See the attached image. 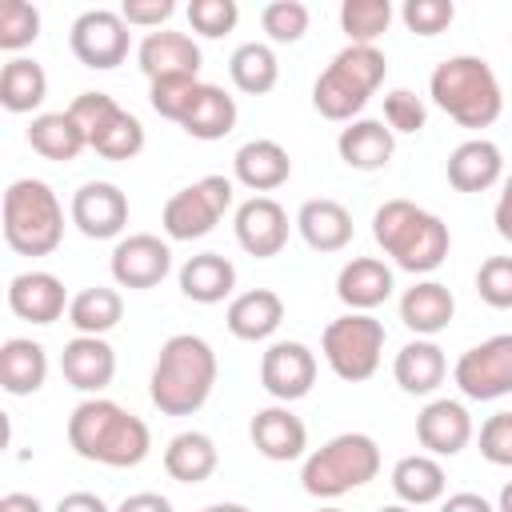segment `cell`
I'll use <instances>...</instances> for the list:
<instances>
[{
	"instance_id": "cell-1",
	"label": "cell",
	"mask_w": 512,
	"mask_h": 512,
	"mask_svg": "<svg viewBox=\"0 0 512 512\" xmlns=\"http://www.w3.org/2000/svg\"><path fill=\"white\" fill-rule=\"evenodd\" d=\"M216 352L204 336L192 332H176L164 340L156 364H152V380H148V396L164 416H192L208 404L212 388H216Z\"/></svg>"
},
{
	"instance_id": "cell-2",
	"label": "cell",
	"mask_w": 512,
	"mask_h": 512,
	"mask_svg": "<svg viewBox=\"0 0 512 512\" xmlns=\"http://www.w3.org/2000/svg\"><path fill=\"white\" fill-rule=\"evenodd\" d=\"M68 444L76 456L92 460V464H108V468H136L148 448H152V432L140 416H132L128 408H120L116 400H84L72 408L68 416Z\"/></svg>"
},
{
	"instance_id": "cell-3",
	"label": "cell",
	"mask_w": 512,
	"mask_h": 512,
	"mask_svg": "<svg viewBox=\"0 0 512 512\" xmlns=\"http://www.w3.org/2000/svg\"><path fill=\"white\" fill-rule=\"evenodd\" d=\"M372 236L384 248V256H392L396 268L412 276L436 272L452 248L448 224L412 200H384L372 216Z\"/></svg>"
},
{
	"instance_id": "cell-4",
	"label": "cell",
	"mask_w": 512,
	"mask_h": 512,
	"mask_svg": "<svg viewBox=\"0 0 512 512\" xmlns=\"http://www.w3.org/2000/svg\"><path fill=\"white\" fill-rule=\"evenodd\" d=\"M428 96L460 128H488L504 112L500 80L480 56H448L444 64H436L428 80Z\"/></svg>"
},
{
	"instance_id": "cell-5",
	"label": "cell",
	"mask_w": 512,
	"mask_h": 512,
	"mask_svg": "<svg viewBox=\"0 0 512 512\" xmlns=\"http://www.w3.org/2000/svg\"><path fill=\"white\" fill-rule=\"evenodd\" d=\"M388 60L376 44H348L332 56V64L312 84V104L324 120H348L372 100V92L384 84Z\"/></svg>"
},
{
	"instance_id": "cell-6",
	"label": "cell",
	"mask_w": 512,
	"mask_h": 512,
	"mask_svg": "<svg viewBox=\"0 0 512 512\" xmlns=\"http://www.w3.org/2000/svg\"><path fill=\"white\" fill-rule=\"evenodd\" d=\"M4 240L20 256H48L64 240V208L44 180H12L4 192Z\"/></svg>"
},
{
	"instance_id": "cell-7",
	"label": "cell",
	"mask_w": 512,
	"mask_h": 512,
	"mask_svg": "<svg viewBox=\"0 0 512 512\" xmlns=\"http://www.w3.org/2000/svg\"><path fill=\"white\" fill-rule=\"evenodd\" d=\"M380 472V448L368 432H340L328 444H320L304 460V492L320 500H336L352 488H364Z\"/></svg>"
},
{
	"instance_id": "cell-8",
	"label": "cell",
	"mask_w": 512,
	"mask_h": 512,
	"mask_svg": "<svg viewBox=\"0 0 512 512\" xmlns=\"http://www.w3.org/2000/svg\"><path fill=\"white\" fill-rule=\"evenodd\" d=\"M320 352L328 360V368L348 380L360 384L380 368V352H384V324L368 312H348L340 320H332L320 336Z\"/></svg>"
},
{
	"instance_id": "cell-9",
	"label": "cell",
	"mask_w": 512,
	"mask_h": 512,
	"mask_svg": "<svg viewBox=\"0 0 512 512\" xmlns=\"http://www.w3.org/2000/svg\"><path fill=\"white\" fill-rule=\"evenodd\" d=\"M228 208H232V180L228 176H204V180L168 196L160 224L172 240H200L220 224V216Z\"/></svg>"
},
{
	"instance_id": "cell-10",
	"label": "cell",
	"mask_w": 512,
	"mask_h": 512,
	"mask_svg": "<svg viewBox=\"0 0 512 512\" xmlns=\"http://www.w3.org/2000/svg\"><path fill=\"white\" fill-rule=\"evenodd\" d=\"M456 388L468 400H500L512 392V332L488 336L468 348L452 368Z\"/></svg>"
},
{
	"instance_id": "cell-11",
	"label": "cell",
	"mask_w": 512,
	"mask_h": 512,
	"mask_svg": "<svg viewBox=\"0 0 512 512\" xmlns=\"http://www.w3.org/2000/svg\"><path fill=\"white\" fill-rule=\"evenodd\" d=\"M68 44H72V56L84 64V68H96V72H108L116 64L128 60V48H132V32L124 24L120 12L112 8H92L84 16H76L72 32H68Z\"/></svg>"
},
{
	"instance_id": "cell-12",
	"label": "cell",
	"mask_w": 512,
	"mask_h": 512,
	"mask_svg": "<svg viewBox=\"0 0 512 512\" xmlns=\"http://www.w3.org/2000/svg\"><path fill=\"white\" fill-rule=\"evenodd\" d=\"M260 384L268 396L292 404L300 396L312 392L316 384V356L308 344L300 340H276L264 356H260Z\"/></svg>"
},
{
	"instance_id": "cell-13",
	"label": "cell",
	"mask_w": 512,
	"mask_h": 512,
	"mask_svg": "<svg viewBox=\"0 0 512 512\" xmlns=\"http://www.w3.org/2000/svg\"><path fill=\"white\" fill-rule=\"evenodd\" d=\"M72 224L88 240H112L128 224V196L108 180H88L72 196Z\"/></svg>"
},
{
	"instance_id": "cell-14",
	"label": "cell",
	"mask_w": 512,
	"mask_h": 512,
	"mask_svg": "<svg viewBox=\"0 0 512 512\" xmlns=\"http://www.w3.org/2000/svg\"><path fill=\"white\" fill-rule=\"evenodd\" d=\"M172 268V252L152 232H132L112 248V280L120 288H156Z\"/></svg>"
},
{
	"instance_id": "cell-15",
	"label": "cell",
	"mask_w": 512,
	"mask_h": 512,
	"mask_svg": "<svg viewBox=\"0 0 512 512\" xmlns=\"http://www.w3.org/2000/svg\"><path fill=\"white\" fill-rule=\"evenodd\" d=\"M236 240L248 256L268 260L288 244V212L272 196H252L236 208Z\"/></svg>"
},
{
	"instance_id": "cell-16",
	"label": "cell",
	"mask_w": 512,
	"mask_h": 512,
	"mask_svg": "<svg viewBox=\"0 0 512 512\" xmlns=\"http://www.w3.org/2000/svg\"><path fill=\"white\" fill-rule=\"evenodd\" d=\"M64 280L52 272H20L8 284V308L28 324H56L68 312Z\"/></svg>"
},
{
	"instance_id": "cell-17",
	"label": "cell",
	"mask_w": 512,
	"mask_h": 512,
	"mask_svg": "<svg viewBox=\"0 0 512 512\" xmlns=\"http://www.w3.org/2000/svg\"><path fill=\"white\" fill-rule=\"evenodd\" d=\"M60 372L76 392H104L116 376V352L104 336H72L60 352Z\"/></svg>"
},
{
	"instance_id": "cell-18",
	"label": "cell",
	"mask_w": 512,
	"mask_h": 512,
	"mask_svg": "<svg viewBox=\"0 0 512 512\" xmlns=\"http://www.w3.org/2000/svg\"><path fill=\"white\" fill-rule=\"evenodd\" d=\"M416 440L428 456H456L472 440V416L460 400H432L416 416Z\"/></svg>"
},
{
	"instance_id": "cell-19",
	"label": "cell",
	"mask_w": 512,
	"mask_h": 512,
	"mask_svg": "<svg viewBox=\"0 0 512 512\" xmlns=\"http://www.w3.org/2000/svg\"><path fill=\"white\" fill-rule=\"evenodd\" d=\"M248 432H252L256 452L268 456V460H276V464H288V460L304 456V448H308V428H304V420H300L296 412L280 408V404L260 408V412L252 416V428H248Z\"/></svg>"
},
{
	"instance_id": "cell-20",
	"label": "cell",
	"mask_w": 512,
	"mask_h": 512,
	"mask_svg": "<svg viewBox=\"0 0 512 512\" xmlns=\"http://www.w3.org/2000/svg\"><path fill=\"white\" fill-rule=\"evenodd\" d=\"M140 72L148 80H160V76H200V48L192 36L184 32H148L140 52Z\"/></svg>"
},
{
	"instance_id": "cell-21",
	"label": "cell",
	"mask_w": 512,
	"mask_h": 512,
	"mask_svg": "<svg viewBox=\"0 0 512 512\" xmlns=\"http://www.w3.org/2000/svg\"><path fill=\"white\" fill-rule=\"evenodd\" d=\"M336 152L348 168L356 172H376L392 160L396 152V132L384 120H352L348 128H340L336 136Z\"/></svg>"
},
{
	"instance_id": "cell-22",
	"label": "cell",
	"mask_w": 512,
	"mask_h": 512,
	"mask_svg": "<svg viewBox=\"0 0 512 512\" xmlns=\"http://www.w3.org/2000/svg\"><path fill=\"white\" fill-rule=\"evenodd\" d=\"M336 296L352 312H372L392 296V268L376 256H352L336 276Z\"/></svg>"
},
{
	"instance_id": "cell-23",
	"label": "cell",
	"mask_w": 512,
	"mask_h": 512,
	"mask_svg": "<svg viewBox=\"0 0 512 512\" xmlns=\"http://www.w3.org/2000/svg\"><path fill=\"white\" fill-rule=\"evenodd\" d=\"M296 228H300V236H304L308 248H316V252H340L352 240V212L340 200L316 196V200H304L300 204Z\"/></svg>"
},
{
	"instance_id": "cell-24",
	"label": "cell",
	"mask_w": 512,
	"mask_h": 512,
	"mask_svg": "<svg viewBox=\"0 0 512 512\" xmlns=\"http://www.w3.org/2000/svg\"><path fill=\"white\" fill-rule=\"evenodd\" d=\"M232 172H236V180L244 188L272 192V188H280L292 176V160H288L284 144H276V140H248V144L236 148Z\"/></svg>"
},
{
	"instance_id": "cell-25",
	"label": "cell",
	"mask_w": 512,
	"mask_h": 512,
	"mask_svg": "<svg viewBox=\"0 0 512 512\" xmlns=\"http://www.w3.org/2000/svg\"><path fill=\"white\" fill-rule=\"evenodd\" d=\"M280 320H284V300H280L272 288L240 292V296L228 304V316H224L228 332H232L236 340H248V344L268 340V336L280 328Z\"/></svg>"
},
{
	"instance_id": "cell-26",
	"label": "cell",
	"mask_w": 512,
	"mask_h": 512,
	"mask_svg": "<svg viewBox=\"0 0 512 512\" xmlns=\"http://www.w3.org/2000/svg\"><path fill=\"white\" fill-rule=\"evenodd\" d=\"M504 172V156L492 140H464L448 156V184L456 192H488Z\"/></svg>"
},
{
	"instance_id": "cell-27",
	"label": "cell",
	"mask_w": 512,
	"mask_h": 512,
	"mask_svg": "<svg viewBox=\"0 0 512 512\" xmlns=\"http://www.w3.org/2000/svg\"><path fill=\"white\" fill-rule=\"evenodd\" d=\"M452 316H456V300L440 280H420L400 296V320L424 340L444 332L452 324Z\"/></svg>"
},
{
	"instance_id": "cell-28",
	"label": "cell",
	"mask_w": 512,
	"mask_h": 512,
	"mask_svg": "<svg viewBox=\"0 0 512 512\" xmlns=\"http://www.w3.org/2000/svg\"><path fill=\"white\" fill-rule=\"evenodd\" d=\"M392 376H396V384H400L408 396H428V392H436V388L444 384V376H448L444 348L432 344V340H408V344L396 352Z\"/></svg>"
},
{
	"instance_id": "cell-29",
	"label": "cell",
	"mask_w": 512,
	"mask_h": 512,
	"mask_svg": "<svg viewBox=\"0 0 512 512\" xmlns=\"http://www.w3.org/2000/svg\"><path fill=\"white\" fill-rule=\"evenodd\" d=\"M48 380V356L36 340L28 336H12L0 344V384L12 396H32L40 392Z\"/></svg>"
},
{
	"instance_id": "cell-30",
	"label": "cell",
	"mask_w": 512,
	"mask_h": 512,
	"mask_svg": "<svg viewBox=\"0 0 512 512\" xmlns=\"http://www.w3.org/2000/svg\"><path fill=\"white\" fill-rule=\"evenodd\" d=\"M236 288V264L220 252H200L188 256L180 268V292L196 304H220Z\"/></svg>"
},
{
	"instance_id": "cell-31",
	"label": "cell",
	"mask_w": 512,
	"mask_h": 512,
	"mask_svg": "<svg viewBox=\"0 0 512 512\" xmlns=\"http://www.w3.org/2000/svg\"><path fill=\"white\" fill-rule=\"evenodd\" d=\"M448 480H444V468L436 456L428 452H416V456H404L396 460L392 468V492L400 496V504L408 508H420V504H436L444 496Z\"/></svg>"
},
{
	"instance_id": "cell-32",
	"label": "cell",
	"mask_w": 512,
	"mask_h": 512,
	"mask_svg": "<svg viewBox=\"0 0 512 512\" xmlns=\"http://www.w3.org/2000/svg\"><path fill=\"white\" fill-rule=\"evenodd\" d=\"M28 144H32V152H40L44 160L64 164V160H76V156L88 148V136H84V128H80L68 112H40V116H32V124H28Z\"/></svg>"
},
{
	"instance_id": "cell-33",
	"label": "cell",
	"mask_w": 512,
	"mask_h": 512,
	"mask_svg": "<svg viewBox=\"0 0 512 512\" xmlns=\"http://www.w3.org/2000/svg\"><path fill=\"white\" fill-rule=\"evenodd\" d=\"M236 116H240V112H236V100H232L224 88L200 84V92H196L188 116L180 120V128H184L192 140H224V136L236 128Z\"/></svg>"
},
{
	"instance_id": "cell-34",
	"label": "cell",
	"mask_w": 512,
	"mask_h": 512,
	"mask_svg": "<svg viewBox=\"0 0 512 512\" xmlns=\"http://www.w3.org/2000/svg\"><path fill=\"white\" fill-rule=\"evenodd\" d=\"M216 464H220V452H216L212 436H204V432H180L164 448V472L180 484L208 480L216 472Z\"/></svg>"
},
{
	"instance_id": "cell-35",
	"label": "cell",
	"mask_w": 512,
	"mask_h": 512,
	"mask_svg": "<svg viewBox=\"0 0 512 512\" xmlns=\"http://www.w3.org/2000/svg\"><path fill=\"white\" fill-rule=\"evenodd\" d=\"M120 316H124V300H120L116 288H104V284L76 292L72 304H68V324L80 336H104L120 324Z\"/></svg>"
},
{
	"instance_id": "cell-36",
	"label": "cell",
	"mask_w": 512,
	"mask_h": 512,
	"mask_svg": "<svg viewBox=\"0 0 512 512\" xmlns=\"http://www.w3.org/2000/svg\"><path fill=\"white\" fill-rule=\"evenodd\" d=\"M44 96H48V76L36 60L12 56L0 68V104L8 112H32V108L44 104Z\"/></svg>"
},
{
	"instance_id": "cell-37",
	"label": "cell",
	"mask_w": 512,
	"mask_h": 512,
	"mask_svg": "<svg viewBox=\"0 0 512 512\" xmlns=\"http://www.w3.org/2000/svg\"><path fill=\"white\" fill-rule=\"evenodd\" d=\"M228 76H232V84H236L240 92L264 96V92H272L276 80H280V60H276V52H272L268 44L248 40V44H240V48L232 52Z\"/></svg>"
},
{
	"instance_id": "cell-38",
	"label": "cell",
	"mask_w": 512,
	"mask_h": 512,
	"mask_svg": "<svg viewBox=\"0 0 512 512\" xmlns=\"http://www.w3.org/2000/svg\"><path fill=\"white\" fill-rule=\"evenodd\" d=\"M88 148H96L104 160H132V156H140V148H144V124H140L128 108H116V112L88 136Z\"/></svg>"
},
{
	"instance_id": "cell-39",
	"label": "cell",
	"mask_w": 512,
	"mask_h": 512,
	"mask_svg": "<svg viewBox=\"0 0 512 512\" xmlns=\"http://www.w3.org/2000/svg\"><path fill=\"white\" fill-rule=\"evenodd\" d=\"M392 24V4L388 0H344L340 4V28L348 44H376L380 32Z\"/></svg>"
},
{
	"instance_id": "cell-40",
	"label": "cell",
	"mask_w": 512,
	"mask_h": 512,
	"mask_svg": "<svg viewBox=\"0 0 512 512\" xmlns=\"http://www.w3.org/2000/svg\"><path fill=\"white\" fill-rule=\"evenodd\" d=\"M40 36V12L28 0H0V48L20 52Z\"/></svg>"
},
{
	"instance_id": "cell-41",
	"label": "cell",
	"mask_w": 512,
	"mask_h": 512,
	"mask_svg": "<svg viewBox=\"0 0 512 512\" xmlns=\"http://www.w3.org/2000/svg\"><path fill=\"white\" fill-rule=\"evenodd\" d=\"M200 76H160V80H152V92H148V104L164 116V120H184L188 116V108H192V100H196V92H200Z\"/></svg>"
},
{
	"instance_id": "cell-42",
	"label": "cell",
	"mask_w": 512,
	"mask_h": 512,
	"mask_svg": "<svg viewBox=\"0 0 512 512\" xmlns=\"http://www.w3.org/2000/svg\"><path fill=\"white\" fill-rule=\"evenodd\" d=\"M260 28L268 32V40L276 44H296L308 32V8L300 0H272L260 12Z\"/></svg>"
},
{
	"instance_id": "cell-43",
	"label": "cell",
	"mask_w": 512,
	"mask_h": 512,
	"mask_svg": "<svg viewBox=\"0 0 512 512\" xmlns=\"http://www.w3.org/2000/svg\"><path fill=\"white\" fill-rule=\"evenodd\" d=\"M236 20H240L236 0H192V4H188V24H192V32H200V36H208V40L232 32Z\"/></svg>"
},
{
	"instance_id": "cell-44",
	"label": "cell",
	"mask_w": 512,
	"mask_h": 512,
	"mask_svg": "<svg viewBox=\"0 0 512 512\" xmlns=\"http://www.w3.org/2000/svg\"><path fill=\"white\" fill-rule=\"evenodd\" d=\"M476 292L488 308H512V256H488L476 272Z\"/></svg>"
},
{
	"instance_id": "cell-45",
	"label": "cell",
	"mask_w": 512,
	"mask_h": 512,
	"mask_svg": "<svg viewBox=\"0 0 512 512\" xmlns=\"http://www.w3.org/2000/svg\"><path fill=\"white\" fill-rule=\"evenodd\" d=\"M400 16H404L408 32H416V36H440L452 24L456 8H452V0H408Z\"/></svg>"
},
{
	"instance_id": "cell-46",
	"label": "cell",
	"mask_w": 512,
	"mask_h": 512,
	"mask_svg": "<svg viewBox=\"0 0 512 512\" xmlns=\"http://www.w3.org/2000/svg\"><path fill=\"white\" fill-rule=\"evenodd\" d=\"M424 120H428V108H424V100L416 92L396 88V92L384 96V124L392 132H420Z\"/></svg>"
},
{
	"instance_id": "cell-47",
	"label": "cell",
	"mask_w": 512,
	"mask_h": 512,
	"mask_svg": "<svg viewBox=\"0 0 512 512\" xmlns=\"http://www.w3.org/2000/svg\"><path fill=\"white\" fill-rule=\"evenodd\" d=\"M480 456L496 468H512V412H496L480 424Z\"/></svg>"
},
{
	"instance_id": "cell-48",
	"label": "cell",
	"mask_w": 512,
	"mask_h": 512,
	"mask_svg": "<svg viewBox=\"0 0 512 512\" xmlns=\"http://www.w3.org/2000/svg\"><path fill=\"white\" fill-rule=\"evenodd\" d=\"M116 108H120V104H116L108 92H80V96L68 104V116L84 128V136H92V132H96V128H100Z\"/></svg>"
},
{
	"instance_id": "cell-49",
	"label": "cell",
	"mask_w": 512,
	"mask_h": 512,
	"mask_svg": "<svg viewBox=\"0 0 512 512\" xmlns=\"http://www.w3.org/2000/svg\"><path fill=\"white\" fill-rule=\"evenodd\" d=\"M176 12V4L172 0H124V8H120V16H124V24L132 28H160L168 16Z\"/></svg>"
},
{
	"instance_id": "cell-50",
	"label": "cell",
	"mask_w": 512,
	"mask_h": 512,
	"mask_svg": "<svg viewBox=\"0 0 512 512\" xmlns=\"http://www.w3.org/2000/svg\"><path fill=\"white\" fill-rule=\"evenodd\" d=\"M116 512H172V504L160 492H136V496H124Z\"/></svg>"
},
{
	"instance_id": "cell-51",
	"label": "cell",
	"mask_w": 512,
	"mask_h": 512,
	"mask_svg": "<svg viewBox=\"0 0 512 512\" xmlns=\"http://www.w3.org/2000/svg\"><path fill=\"white\" fill-rule=\"evenodd\" d=\"M56 512H108V504H104L96 492H68V496L56 504Z\"/></svg>"
},
{
	"instance_id": "cell-52",
	"label": "cell",
	"mask_w": 512,
	"mask_h": 512,
	"mask_svg": "<svg viewBox=\"0 0 512 512\" xmlns=\"http://www.w3.org/2000/svg\"><path fill=\"white\" fill-rule=\"evenodd\" d=\"M492 220H496V232H500V236L512 244V176L504 180V192H500V200H496Z\"/></svg>"
},
{
	"instance_id": "cell-53",
	"label": "cell",
	"mask_w": 512,
	"mask_h": 512,
	"mask_svg": "<svg viewBox=\"0 0 512 512\" xmlns=\"http://www.w3.org/2000/svg\"><path fill=\"white\" fill-rule=\"evenodd\" d=\"M440 512H496V508L484 496H476V492H456V496H448L440 504Z\"/></svg>"
},
{
	"instance_id": "cell-54",
	"label": "cell",
	"mask_w": 512,
	"mask_h": 512,
	"mask_svg": "<svg viewBox=\"0 0 512 512\" xmlns=\"http://www.w3.org/2000/svg\"><path fill=\"white\" fill-rule=\"evenodd\" d=\"M0 512H44V508L28 492H8V496H0Z\"/></svg>"
},
{
	"instance_id": "cell-55",
	"label": "cell",
	"mask_w": 512,
	"mask_h": 512,
	"mask_svg": "<svg viewBox=\"0 0 512 512\" xmlns=\"http://www.w3.org/2000/svg\"><path fill=\"white\" fill-rule=\"evenodd\" d=\"M496 512H512V480L500 488V504H496Z\"/></svg>"
},
{
	"instance_id": "cell-56",
	"label": "cell",
	"mask_w": 512,
	"mask_h": 512,
	"mask_svg": "<svg viewBox=\"0 0 512 512\" xmlns=\"http://www.w3.org/2000/svg\"><path fill=\"white\" fill-rule=\"evenodd\" d=\"M200 512H252V508H244V504H208V508H200Z\"/></svg>"
},
{
	"instance_id": "cell-57",
	"label": "cell",
	"mask_w": 512,
	"mask_h": 512,
	"mask_svg": "<svg viewBox=\"0 0 512 512\" xmlns=\"http://www.w3.org/2000/svg\"><path fill=\"white\" fill-rule=\"evenodd\" d=\"M380 512H412L408 504H388V508H380Z\"/></svg>"
},
{
	"instance_id": "cell-58",
	"label": "cell",
	"mask_w": 512,
	"mask_h": 512,
	"mask_svg": "<svg viewBox=\"0 0 512 512\" xmlns=\"http://www.w3.org/2000/svg\"><path fill=\"white\" fill-rule=\"evenodd\" d=\"M320 512H340V508H320Z\"/></svg>"
}]
</instances>
